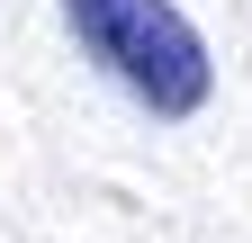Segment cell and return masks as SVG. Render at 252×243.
I'll return each instance as SVG.
<instances>
[{"mask_svg":"<svg viewBox=\"0 0 252 243\" xmlns=\"http://www.w3.org/2000/svg\"><path fill=\"white\" fill-rule=\"evenodd\" d=\"M63 27H72L81 54L135 108H153V117H198L207 90H216L207 36L171 9V0H63Z\"/></svg>","mask_w":252,"mask_h":243,"instance_id":"cell-1","label":"cell"}]
</instances>
